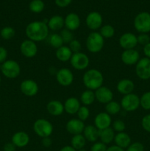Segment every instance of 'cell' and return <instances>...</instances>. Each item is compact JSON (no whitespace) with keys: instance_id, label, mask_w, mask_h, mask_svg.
I'll return each instance as SVG.
<instances>
[{"instance_id":"5","label":"cell","mask_w":150,"mask_h":151,"mask_svg":"<svg viewBox=\"0 0 150 151\" xmlns=\"http://www.w3.org/2000/svg\"><path fill=\"white\" fill-rule=\"evenodd\" d=\"M53 125L46 119H38L33 124V131L37 136L41 138L51 137L53 133Z\"/></svg>"},{"instance_id":"48","label":"cell","mask_w":150,"mask_h":151,"mask_svg":"<svg viewBox=\"0 0 150 151\" xmlns=\"http://www.w3.org/2000/svg\"><path fill=\"white\" fill-rule=\"evenodd\" d=\"M52 145V140H51V137H45V138L42 139V145L44 146V147H49L50 146Z\"/></svg>"},{"instance_id":"6","label":"cell","mask_w":150,"mask_h":151,"mask_svg":"<svg viewBox=\"0 0 150 151\" xmlns=\"http://www.w3.org/2000/svg\"><path fill=\"white\" fill-rule=\"evenodd\" d=\"M0 69L2 75L9 79H15L21 74L20 65L14 60H7L1 63Z\"/></svg>"},{"instance_id":"32","label":"cell","mask_w":150,"mask_h":151,"mask_svg":"<svg viewBox=\"0 0 150 151\" xmlns=\"http://www.w3.org/2000/svg\"><path fill=\"white\" fill-rule=\"evenodd\" d=\"M48 42L51 47L56 49V50L61 47L62 46H63V44H64L60 35L57 33V32H54V33L49 35L48 38Z\"/></svg>"},{"instance_id":"11","label":"cell","mask_w":150,"mask_h":151,"mask_svg":"<svg viewBox=\"0 0 150 151\" xmlns=\"http://www.w3.org/2000/svg\"><path fill=\"white\" fill-rule=\"evenodd\" d=\"M119 44L124 50L135 49L138 44L137 36L132 32H125L122 34L119 39Z\"/></svg>"},{"instance_id":"2","label":"cell","mask_w":150,"mask_h":151,"mask_svg":"<svg viewBox=\"0 0 150 151\" xmlns=\"http://www.w3.org/2000/svg\"><path fill=\"white\" fill-rule=\"evenodd\" d=\"M82 82L87 89L96 91L102 86L104 76L99 70L96 69H90L85 71L82 76Z\"/></svg>"},{"instance_id":"47","label":"cell","mask_w":150,"mask_h":151,"mask_svg":"<svg viewBox=\"0 0 150 151\" xmlns=\"http://www.w3.org/2000/svg\"><path fill=\"white\" fill-rule=\"evenodd\" d=\"M16 147L13 142H7L3 147V150L4 151H16Z\"/></svg>"},{"instance_id":"19","label":"cell","mask_w":150,"mask_h":151,"mask_svg":"<svg viewBox=\"0 0 150 151\" xmlns=\"http://www.w3.org/2000/svg\"><path fill=\"white\" fill-rule=\"evenodd\" d=\"M118 92L120 93L122 95H126V94L133 93L135 89V84L134 82L130 79L124 78L120 80L116 85Z\"/></svg>"},{"instance_id":"50","label":"cell","mask_w":150,"mask_h":151,"mask_svg":"<svg viewBox=\"0 0 150 151\" xmlns=\"http://www.w3.org/2000/svg\"><path fill=\"white\" fill-rule=\"evenodd\" d=\"M106 151H126L124 149H122L121 147H118L116 145H112L110 147H107V150Z\"/></svg>"},{"instance_id":"8","label":"cell","mask_w":150,"mask_h":151,"mask_svg":"<svg viewBox=\"0 0 150 151\" xmlns=\"http://www.w3.org/2000/svg\"><path fill=\"white\" fill-rule=\"evenodd\" d=\"M135 74L138 78L143 81L150 79V59L148 58H140L135 64Z\"/></svg>"},{"instance_id":"23","label":"cell","mask_w":150,"mask_h":151,"mask_svg":"<svg viewBox=\"0 0 150 151\" xmlns=\"http://www.w3.org/2000/svg\"><path fill=\"white\" fill-rule=\"evenodd\" d=\"M46 110L50 115L57 116L64 112V106L59 100H52L47 103Z\"/></svg>"},{"instance_id":"44","label":"cell","mask_w":150,"mask_h":151,"mask_svg":"<svg viewBox=\"0 0 150 151\" xmlns=\"http://www.w3.org/2000/svg\"><path fill=\"white\" fill-rule=\"evenodd\" d=\"M107 149V145L101 142H96L91 147V151H106Z\"/></svg>"},{"instance_id":"34","label":"cell","mask_w":150,"mask_h":151,"mask_svg":"<svg viewBox=\"0 0 150 151\" xmlns=\"http://www.w3.org/2000/svg\"><path fill=\"white\" fill-rule=\"evenodd\" d=\"M99 32L104 38H113L115 35V28L110 24H104L101 27Z\"/></svg>"},{"instance_id":"3","label":"cell","mask_w":150,"mask_h":151,"mask_svg":"<svg viewBox=\"0 0 150 151\" xmlns=\"http://www.w3.org/2000/svg\"><path fill=\"white\" fill-rule=\"evenodd\" d=\"M86 48L90 52L98 53L104 46V38L96 31H93L88 35L86 39Z\"/></svg>"},{"instance_id":"16","label":"cell","mask_w":150,"mask_h":151,"mask_svg":"<svg viewBox=\"0 0 150 151\" xmlns=\"http://www.w3.org/2000/svg\"><path fill=\"white\" fill-rule=\"evenodd\" d=\"M121 59L126 66H133L140 60V54L135 49L124 50L121 55Z\"/></svg>"},{"instance_id":"1","label":"cell","mask_w":150,"mask_h":151,"mask_svg":"<svg viewBox=\"0 0 150 151\" xmlns=\"http://www.w3.org/2000/svg\"><path fill=\"white\" fill-rule=\"evenodd\" d=\"M49 29L47 23L44 21H34L28 24L25 29V34L27 39L34 42H39L46 39L49 37Z\"/></svg>"},{"instance_id":"10","label":"cell","mask_w":150,"mask_h":151,"mask_svg":"<svg viewBox=\"0 0 150 151\" xmlns=\"http://www.w3.org/2000/svg\"><path fill=\"white\" fill-rule=\"evenodd\" d=\"M57 83L62 86H69L71 85L74 80V74L69 68L63 67L58 69L55 74Z\"/></svg>"},{"instance_id":"43","label":"cell","mask_w":150,"mask_h":151,"mask_svg":"<svg viewBox=\"0 0 150 151\" xmlns=\"http://www.w3.org/2000/svg\"><path fill=\"white\" fill-rule=\"evenodd\" d=\"M141 126L146 132L150 133V114L145 115L141 120Z\"/></svg>"},{"instance_id":"4","label":"cell","mask_w":150,"mask_h":151,"mask_svg":"<svg viewBox=\"0 0 150 151\" xmlns=\"http://www.w3.org/2000/svg\"><path fill=\"white\" fill-rule=\"evenodd\" d=\"M134 27L139 33H149L150 32V13L141 12L134 19Z\"/></svg>"},{"instance_id":"22","label":"cell","mask_w":150,"mask_h":151,"mask_svg":"<svg viewBox=\"0 0 150 151\" xmlns=\"http://www.w3.org/2000/svg\"><path fill=\"white\" fill-rule=\"evenodd\" d=\"M80 101L74 97H69L66 100L64 104V111L70 115L76 114L80 108Z\"/></svg>"},{"instance_id":"35","label":"cell","mask_w":150,"mask_h":151,"mask_svg":"<svg viewBox=\"0 0 150 151\" xmlns=\"http://www.w3.org/2000/svg\"><path fill=\"white\" fill-rule=\"evenodd\" d=\"M16 35V30L13 27L7 26L3 27L0 31V35L4 40H10Z\"/></svg>"},{"instance_id":"37","label":"cell","mask_w":150,"mask_h":151,"mask_svg":"<svg viewBox=\"0 0 150 151\" xmlns=\"http://www.w3.org/2000/svg\"><path fill=\"white\" fill-rule=\"evenodd\" d=\"M78 116V119L82 121H85L89 118L90 116V110L88 106H81L79 109L76 113Z\"/></svg>"},{"instance_id":"38","label":"cell","mask_w":150,"mask_h":151,"mask_svg":"<svg viewBox=\"0 0 150 151\" xmlns=\"http://www.w3.org/2000/svg\"><path fill=\"white\" fill-rule=\"evenodd\" d=\"M60 36H61L64 44H69L72 40L74 39V35L72 31L69 30V29H66V28H65V29H63L60 31Z\"/></svg>"},{"instance_id":"46","label":"cell","mask_w":150,"mask_h":151,"mask_svg":"<svg viewBox=\"0 0 150 151\" xmlns=\"http://www.w3.org/2000/svg\"><path fill=\"white\" fill-rule=\"evenodd\" d=\"M71 2L72 0H54V3L56 5L61 8L68 7Z\"/></svg>"},{"instance_id":"36","label":"cell","mask_w":150,"mask_h":151,"mask_svg":"<svg viewBox=\"0 0 150 151\" xmlns=\"http://www.w3.org/2000/svg\"><path fill=\"white\" fill-rule=\"evenodd\" d=\"M140 106L144 110H150V91L144 92L140 97Z\"/></svg>"},{"instance_id":"30","label":"cell","mask_w":150,"mask_h":151,"mask_svg":"<svg viewBox=\"0 0 150 151\" xmlns=\"http://www.w3.org/2000/svg\"><path fill=\"white\" fill-rule=\"evenodd\" d=\"M86 142L83 134H76L72 137L71 139V146L73 147L76 150H80V149L84 148L86 145Z\"/></svg>"},{"instance_id":"20","label":"cell","mask_w":150,"mask_h":151,"mask_svg":"<svg viewBox=\"0 0 150 151\" xmlns=\"http://www.w3.org/2000/svg\"><path fill=\"white\" fill-rule=\"evenodd\" d=\"M64 24L66 29L71 31H75L80 26V18L76 13H70L65 17Z\"/></svg>"},{"instance_id":"42","label":"cell","mask_w":150,"mask_h":151,"mask_svg":"<svg viewBox=\"0 0 150 151\" xmlns=\"http://www.w3.org/2000/svg\"><path fill=\"white\" fill-rule=\"evenodd\" d=\"M137 39H138V44L142 46L146 45L150 42V36L148 33H140L137 36Z\"/></svg>"},{"instance_id":"51","label":"cell","mask_w":150,"mask_h":151,"mask_svg":"<svg viewBox=\"0 0 150 151\" xmlns=\"http://www.w3.org/2000/svg\"><path fill=\"white\" fill-rule=\"evenodd\" d=\"M60 151H76V150L71 145H66L64 146V147H62V148L60 150Z\"/></svg>"},{"instance_id":"41","label":"cell","mask_w":150,"mask_h":151,"mask_svg":"<svg viewBox=\"0 0 150 151\" xmlns=\"http://www.w3.org/2000/svg\"><path fill=\"white\" fill-rule=\"evenodd\" d=\"M126 151H144V145L139 142L131 143L129 147L125 150Z\"/></svg>"},{"instance_id":"28","label":"cell","mask_w":150,"mask_h":151,"mask_svg":"<svg viewBox=\"0 0 150 151\" xmlns=\"http://www.w3.org/2000/svg\"><path fill=\"white\" fill-rule=\"evenodd\" d=\"M116 134L111 127L105 128L104 130L99 131V139L100 142L105 145L110 144L114 140V137Z\"/></svg>"},{"instance_id":"21","label":"cell","mask_w":150,"mask_h":151,"mask_svg":"<svg viewBox=\"0 0 150 151\" xmlns=\"http://www.w3.org/2000/svg\"><path fill=\"white\" fill-rule=\"evenodd\" d=\"M29 136L24 131H18L15 133L11 139V142L15 145V146L20 148L26 147L29 144Z\"/></svg>"},{"instance_id":"7","label":"cell","mask_w":150,"mask_h":151,"mask_svg":"<svg viewBox=\"0 0 150 151\" xmlns=\"http://www.w3.org/2000/svg\"><path fill=\"white\" fill-rule=\"evenodd\" d=\"M120 104L121 109L125 111H135L140 107V97L134 93L124 95Z\"/></svg>"},{"instance_id":"13","label":"cell","mask_w":150,"mask_h":151,"mask_svg":"<svg viewBox=\"0 0 150 151\" xmlns=\"http://www.w3.org/2000/svg\"><path fill=\"white\" fill-rule=\"evenodd\" d=\"M20 52L21 55L27 58L35 57L38 53V47L36 43L29 39H25L21 43Z\"/></svg>"},{"instance_id":"14","label":"cell","mask_w":150,"mask_h":151,"mask_svg":"<svg viewBox=\"0 0 150 151\" xmlns=\"http://www.w3.org/2000/svg\"><path fill=\"white\" fill-rule=\"evenodd\" d=\"M20 90L26 97H34L38 94L39 87L34 80L26 79L21 83Z\"/></svg>"},{"instance_id":"17","label":"cell","mask_w":150,"mask_h":151,"mask_svg":"<svg viewBox=\"0 0 150 151\" xmlns=\"http://www.w3.org/2000/svg\"><path fill=\"white\" fill-rule=\"evenodd\" d=\"M85 123L83 121L80 120L78 118L71 119L66 122V129L71 135L81 134L85 129Z\"/></svg>"},{"instance_id":"29","label":"cell","mask_w":150,"mask_h":151,"mask_svg":"<svg viewBox=\"0 0 150 151\" xmlns=\"http://www.w3.org/2000/svg\"><path fill=\"white\" fill-rule=\"evenodd\" d=\"M96 100L95 93L92 90L86 89L81 94L79 101L83 106H88L92 105Z\"/></svg>"},{"instance_id":"18","label":"cell","mask_w":150,"mask_h":151,"mask_svg":"<svg viewBox=\"0 0 150 151\" xmlns=\"http://www.w3.org/2000/svg\"><path fill=\"white\" fill-rule=\"evenodd\" d=\"M112 125V119L107 112H100L94 118V125L99 131L110 128Z\"/></svg>"},{"instance_id":"54","label":"cell","mask_w":150,"mask_h":151,"mask_svg":"<svg viewBox=\"0 0 150 151\" xmlns=\"http://www.w3.org/2000/svg\"><path fill=\"white\" fill-rule=\"evenodd\" d=\"M104 1H107V0H104Z\"/></svg>"},{"instance_id":"49","label":"cell","mask_w":150,"mask_h":151,"mask_svg":"<svg viewBox=\"0 0 150 151\" xmlns=\"http://www.w3.org/2000/svg\"><path fill=\"white\" fill-rule=\"evenodd\" d=\"M143 52H144L146 58H148L150 59V42L144 46Z\"/></svg>"},{"instance_id":"15","label":"cell","mask_w":150,"mask_h":151,"mask_svg":"<svg viewBox=\"0 0 150 151\" xmlns=\"http://www.w3.org/2000/svg\"><path fill=\"white\" fill-rule=\"evenodd\" d=\"M96 100L102 104H107L109 102L112 101L113 99V93L110 88L107 86H101L94 91Z\"/></svg>"},{"instance_id":"25","label":"cell","mask_w":150,"mask_h":151,"mask_svg":"<svg viewBox=\"0 0 150 151\" xmlns=\"http://www.w3.org/2000/svg\"><path fill=\"white\" fill-rule=\"evenodd\" d=\"M82 134L86 141L89 142L94 143L99 139V130L97 129L95 125H88L85 126Z\"/></svg>"},{"instance_id":"40","label":"cell","mask_w":150,"mask_h":151,"mask_svg":"<svg viewBox=\"0 0 150 151\" xmlns=\"http://www.w3.org/2000/svg\"><path fill=\"white\" fill-rule=\"evenodd\" d=\"M69 49L71 50V51L73 53H76L81 52L82 50V45H81V43L78 41L77 39H73L70 43L69 44Z\"/></svg>"},{"instance_id":"33","label":"cell","mask_w":150,"mask_h":151,"mask_svg":"<svg viewBox=\"0 0 150 151\" xmlns=\"http://www.w3.org/2000/svg\"><path fill=\"white\" fill-rule=\"evenodd\" d=\"M45 8V4L42 0H32L29 4V9L32 13H40Z\"/></svg>"},{"instance_id":"27","label":"cell","mask_w":150,"mask_h":151,"mask_svg":"<svg viewBox=\"0 0 150 151\" xmlns=\"http://www.w3.org/2000/svg\"><path fill=\"white\" fill-rule=\"evenodd\" d=\"M73 52L71 51L68 46H62L61 47L56 50L55 56L58 60L61 62L70 61Z\"/></svg>"},{"instance_id":"26","label":"cell","mask_w":150,"mask_h":151,"mask_svg":"<svg viewBox=\"0 0 150 151\" xmlns=\"http://www.w3.org/2000/svg\"><path fill=\"white\" fill-rule=\"evenodd\" d=\"M113 142L116 144L115 145L118 146L122 149H124V150H126L129 147V145L132 143L131 142V137H129V134L125 133L124 131L117 133L115 135Z\"/></svg>"},{"instance_id":"45","label":"cell","mask_w":150,"mask_h":151,"mask_svg":"<svg viewBox=\"0 0 150 151\" xmlns=\"http://www.w3.org/2000/svg\"><path fill=\"white\" fill-rule=\"evenodd\" d=\"M7 55H8L7 50L4 47L0 46V64H1V63H3L7 60Z\"/></svg>"},{"instance_id":"31","label":"cell","mask_w":150,"mask_h":151,"mask_svg":"<svg viewBox=\"0 0 150 151\" xmlns=\"http://www.w3.org/2000/svg\"><path fill=\"white\" fill-rule=\"evenodd\" d=\"M121 110V104L118 102L114 101V100H112V101L105 104V112H107L110 116L118 114L119 113H120Z\"/></svg>"},{"instance_id":"52","label":"cell","mask_w":150,"mask_h":151,"mask_svg":"<svg viewBox=\"0 0 150 151\" xmlns=\"http://www.w3.org/2000/svg\"><path fill=\"white\" fill-rule=\"evenodd\" d=\"M76 151H87V150H85V149L82 148V149H80V150H76Z\"/></svg>"},{"instance_id":"53","label":"cell","mask_w":150,"mask_h":151,"mask_svg":"<svg viewBox=\"0 0 150 151\" xmlns=\"http://www.w3.org/2000/svg\"><path fill=\"white\" fill-rule=\"evenodd\" d=\"M1 76H0V83H1Z\"/></svg>"},{"instance_id":"39","label":"cell","mask_w":150,"mask_h":151,"mask_svg":"<svg viewBox=\"0 0 150 151\" xmlns=\"http://www.w3.org/2000/svg\"><path fill=\"white\" fill-rule=\"evenodd\" d=\"M125 128H126V125H125L124 122L121 119H116L114 122H112V128L115 132H124Z\"/></svg>"},{"instance_id":"12","label":"cell","mask_w":150,"mask_h":151,"mask_svg":"<svg viewBox=\"0 0 150 151\" xmlns=\"http://www.w3.org/2000/svg\"><path fill=\"white\" fill-rule=\"evenodd\" d=\"M102 16L97 11H92L89 13L85 19V24L88 29L92 31H96L100 29L102 25Z\"/></svg>"},{"instance_id":"24","label":"cell","mask_w":150,"mask_h":151,"mask_svg":"<svg viewBox=\"0 0 150 151\" xmlns=\"http://www.w3.org/2000/svg\"><path fill=\"white\" fill-rule=\"evenodd\" d=\"M47 26L49 30L54 31V32L61 31L63 29V27H65L64 19L63 16L60 15L51 16L47 22Z\"/></svg>"},{"instance_id":"9","label":"cell","mask_w":150,"mask_h":151,"mask_svg":"<svg viewBox=\"0 0 150 151\" xmlns=\"http://www.w3.org/2000/svg\"><path fill=\"white\" fill-rule=\"evenodd\" d=\"M71 65L76 70H84L89 66V57L85 53L79 52L73 53L70 60Z\"/></svg>"}]
</instances>
